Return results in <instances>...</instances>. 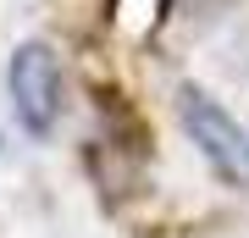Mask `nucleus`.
Wrapping results in <instances>:
<instances>
[{
  "label": "nucleus",
  "mask_w": 249,
  "mask_h": 238,
  "mask_svg": "<svg viewBox=\"0 0 249 238\" xmlns=\"http://www.w3.org/2000/svg\"><path fill=\"white\" fill-rule=\"evenodd\" d=\"M6 83H11V106H17L22 128L45 133L55 122V111H61V61H55V50L45 39L17 44V55L6 67Z\"/></svg>",
  "instance_id": "2"
},
{
  "label": "nucleus",
  "mask_w": 249,
  "mask_h": 238,
  "mask_svg": "<svg viewBox=\"0 0 249 238\" xmlns=\"http://www.w3.org/2000/svg\"><path fill=\"white\" fill-rule=\"evenodd\" d=\"M178 122H183V133L199 144V155L222 177H232V183L249 177V133L238 128L232 111H222V100H211L205 89L183 83L178 89Z\"/></svg>",
  "instance_id": "1"
}]
</instances>
